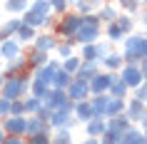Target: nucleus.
<instances>
[{"mask_svg":"<svg viewBox=\"0 0 147 144\" xmlns=\"http://www.w3.org/2000/svg\"><path fill=\"white\" fill-rule=\"evenodd\" d=\"M100 38H102V23L97 20L95 13H90V15H82V25L75 30V35H70V38H65V40L72 42L75 47H80V45L97 42Z\"/></svg>","mask_w":147,"mask_h":144,"instance_id":"nucleus-1","label":"nucleus"},{"mask_svg":"<svg viewBox=\"0 0 147 144\" xmlns=\"http://www.w3.org/2000/svg\"><path fill=\"white\" fill-rule=\"evenodd\" d=\"M30 80H32L30 70H25L20 75H13V77H5V84H3L0 94L8 97V99H23L30 92Z\"/></svg>","mask_w":147,"mask_h":144,"instance_id":"nucleus-2","label":"nucleus"},{"mask_svg":"<svg viewBox=\"0 0 147 144\" xmlns=\"http://www.w3.org/2000/svg\"><path fill=\"white\" fill-rule=\"evenodd\" d=\"M122 60L125 65H137L142 60V35L140 32H130V35H125L122 40Z\"/></svg>","mask_w":147,"mask_h":144,"instance_id":"nucleus-3","label":"nucleus"},{"mask_svg":"<svg viewBox=\"0 0 147 144\" xmlns=\"http://www.w3.org/2000/svg\"><path fill=\"white\" fill-rule=\"evenodd\" d=\"M80 25H82V15L75 13V10H67L65 15L57 17V23H55V35L60 40H65V38H70V35H75V30H78Z\"/></svg>","mask_w":147,"mask_h":144,"instance_id":"nucleus-4","label":"nucleus"},{"mask_svg":"<svg viewBox=\"0 0 147 144\" xmlns=\"http://www.w3.org/2000/svg\"><path fill=\"white\" fill-rule=\"evenodd\" d=\"M47 124L53 129H72L78 122H75V117H72V102H70L67 107H60V109H53L50 112V119H47Z\"/></svg>","mask_w":147,"mask_h":144,"instance_id":"nucleus-5","label":"nucleus"},{"mask_svg":"<svg viewBox=\"0 0 147 144\" xmlns=\"http://www.w3.org/2000/svg\"><path fill=\"white\" fill-rule=\"evenodd\" d=\"M67 97L70 102H80V99H90V80H82V77L72 75V82L67 84Z\"/></svg>","mask_w":147,"mask_h":144,"instance_id":"nucleus-6","label":"nucleus"},{"mask_svg":"<svg viewBox=\"0 0 147 144\" xmlns=\"http://www.w3.org/2000/svg\"><path fill=\"white\" fill-rule=\"evenodd\" d=\"M25 124H28V114H8L0 122L5 134H18V137H25Z\"/></svg>","mask_w":147,"mask_h":144,"instance_id":"nucleus-7","label":"nucleus"},{"mask_svg":"<svg viewBox=\"0 0 147 144\" xmlns=\"http://www.w3.org/2000/svg\"><path fill=\"white\" fill-rule=\"evenodd\" d=\"M60 42V38L55 35V32H50V30H42V32H38L35 35V40H32L30 45H32V50H40V52H55V45Z\"/></svg>","mask_w":147,"mask_h":144,"instance_id":"nucleus-8","label":"nucleus"},{"mask_svg":"<svg viewBox=\"0 0 147 144\" xmlns=\"http://www.w3.org/2000/svg\"><path fill=\"white\" fill-rule=\"evenodd\" d=\"M117 75H120V80H122V82L130 87V92L135 90L137 84H142V80H145L137 65H122V67L117 70Z\"/></svg>","mask_w":147,"mask_h":144,"instance_id":"nucleus-9","label":"nucleus"},{"mask_svg":"<svg viewBox=\"0 0 147 144\" xmlns=\"http://www.w3.org/2000/svg\"><path fill=\"white\" fill-rule=\"evenodd\" d=\"M42 104L53 112V109H60V107H67L70 104V97L65 90H57V87H50V92L45 94V99H42Z\"/></svg>","mask_w":147,"mask_h":144,"instance_id":"nucleus-10","label":"nucleus"},{"mask_svg":"<svg viewBox=\"0 0 147 144\" xmlns=\"http://www.w3.org/2000/svg\"><path fill=\"white\" fill-rule=\"evenodd\" d=\"M60 70V60L55 57V60H47L42 67H38V70H32V80H40V82H47V84H53V77H55V72Z\"/></svg>","mask_w":147,"mask_h":144,"instance_id":"nucleus-11","label":"nucleus"},{"mask_svg":"<svg viewBox=\"0 0 147 144\" xmlns=\"http://www.w3.org/2000/svg\"><path fill=\"white\" fill-rule=\"evenodd\" d=\"M110 82H112V72L100 70L97 75L90 77V94H105L110 90Z\"/></svg>","mask_w":147,"mask_h":144,"instance_id":"nucleus-12","label":"nucleus"},{"mask_svg":"<svg viewBox=\"0 0 147 144\" xmlns=\"http://www.w3.org/2000/svg\"><path fill=\"white\" fill-rule=\"evenodd\" d=\"M145 107L147 104H142L140 99H135V97H127L125 99V117L132 122V124H140V119H142V114H145Z\"/></svg>","mask_w":147,"mask_h":144,"instance_id":"nucleus-13","label":"nucleus"},{"mask_svg":"<svg viewBox=\"0 0 147 144\" xmlns=\"http://www.w3.org/2000/svg\"><path fill=\"white\" fill-rule=\"evenodd\" d=\"M3 75L5 77H13V75H20L28 70V60H25V52L18 55V57H10V60H3Z\"/></svg>","mask_w":147,"mask_h":144,"instance_id":"nucleus-14","label":"nucleus"},{"mask_svg":"<svg viewBox=\"0 0 147 144\" xmlns=\"http://www.w3.org/2000/svg\"><path fill=\"white\" fill-rule=\"evenodd\" d=\"M72 117H75V122H90L95 117L92 112V104H90V99H80V102H72Z\"/></svg>","mask_w":147,"mask_h":144,"instance_id":"nucleus-15","label":"nucleus"},{"mask_svg":"<svg viewBox=\"0 0 147 144\" xmlns=\"http://www.w3.org/2000/svg\"><path fill=\"white\" fill-rule=\"evenodd\" d=\"M105 0H70V10H75L80 15H90V13H97Z\"/></svg>","mask_w":147,"mask_h":144,"instance_id":"nucleus-16","label":"nucleus"},{"mask_svg":"<svg viewBox=\"0 0 147 144\" xmlns=\"http://www.w3.org/2000/svg\"><path fill=\"white\" fill-rule=\"evenodd\" d=\"M95 15H97V20H100L102 25H107V23H115V17L120 15V10H117V5H115V3L105 0L100 8H97V13H95Z\"/></svg>","mask_w":147,"mask_h":144,"instance_id":"nucleus-17","label":"nucleus"},{"mask_svg":"<svg viewBox=\"0 0 147 144\" xmlns=\"http://www.w3.org/2000/svg\"><path fill=\"white\" fill-rule=\"evenodd\" d=\"M107 94H110V97H117V99H127V97H130V87L120 80V75H117V72H112V82H110Z\"/></svg>","mask_w":147,"mask_h":144,"instance_id":"nucleus-18","label":"nucleus"},{"mask_svg":"<svg viewBox=\"0 0 147 144\" xmlns=\"http://www.w3.org/2000/svg\"><path fill=\"white\" fill-rule=\"evenodd\" d=\"M20 25H23V17L20 15H13L10 20H5V23L0 25V42L8 38H15V32L20 30Z\"/></svg>","mask_w":147,"mask_h":144,"instance_id":"nucleus-19","label":"nucleus"},{"mask_svg":"<svg viewBox=\"0 0 147 144\" xmlns=\"http://www.w3.org/2000/svg\"><path fill=\"white\" fill-rule=\"evenodd\" d=\"M122 65H125L122 55L115 52V50H112V52H107V55H105V57L100 60V67L105 70V72H117V70L122 67Z\"/></svg>","mask_w":147,"mask_h":144,"instance_id":"nucleus-20","label":"nucleus"},{"mask_svg":"<svg viewBox=\"0 0 147 144\" xmlns=\"http://www.w3.org/2000/svg\"><path fill=\"white\" fill-rule=\"evenodd\" d=\"M0 52H3V60H10V57L23 55V45H20L15 38H8V40L0 42Z\"/></svg>","mask_w":147,"mask_h":144,"instance_id":"nucleus-21","label":"nucleus"},{"mask_svg":"<svg viewBox=\"0 0 147 144\" xmlns=\"http://www.w3.org/2000/svg\"><path fill=\"white\" fill-rule=\"evenodd\" d=\"M25 60H28V70H38V67H42V65H45L47 60H50V55L47 52H40V50H28V52H25Z\"/></svg>","mask_w":147,"mask_h":144,"instance_id":"nucleus-22","label":"nucleus"},{"mask_svg":"<svg viewBox=\"0 0 147 144\" xmlns=\"http://www.w3.org/2000/svg\"><path fill=\"white\" fill-rule=\"evenodd\" d=\"M105 124H107L110 132H117V134H122L125 129H130L132 127V122L125 117V114H115V117H107L105 119Z\"/></svg>","mask_w":147,"mask_h":144,"instance_id":"nucleus-23","label":"nucleus"},{"mask_svg":"<svg viewBox=\"0 0 147 144\" xmlns=\"http://www.w3.org/2000/svg\"><path fill=\"white\" fill-rule=\"evenodd\" d=\"M107 129L105 124V117H92L90 122H85V134L87 137H95V139H100V134Z\"/></svg>","mask_w":147,"mask_h":144,"instance_id":"nucleus-24","label":"nucleus"},{"mask_svg":"<svg viewBox=\"0 0 147 144\" xmlns=\"http://www.w3.org/2000/svg\"><path fill=\"white\" fill-rule=\"evenodd\" d=\"M100 60H82V65H80V70L75 72V77H82V80H90L92 75H97L100 72Z\"/></svg>","mask_w":147,"mask_h":144,"instance_id":"nucleus-25","label":"nucleus"},{"mask_svg":"<svg viewBox=\"0 0 147 144\" xmlns=\"http://www.w3.org/2000/svg\"><path fill=\"white\" fill-rule=\"evenodd\" d=\"M45 129H53L47 122H42L40 117H35V114H28V124H25V137L30 134H38V132H45Z\"/></svg>","mask_w":147,"mask_h":144,"instance_id":"nucleus-26","label":"nucleus"},{"mask_svg":"<svg viewBox=\"0 0 147 144\" xmlns=\"http://www.w3.org/2000/svg\"><path fill=\"white\" fill-rule=\"evenodd\" d=\"M107 102H110V94H90V104H92V112L95 117H105V109H107ZM107 119V117H105Z\"/></svg>","mask_w":147,"mask_h":144,"instance_id":"nucleus-27","label":"nucleus"},{"mask_svg":"<svg viewBox=\"0 0 147 144\" xmlns=\"http://www.w3.org/2000/svg\"><path fill=\"white\" fill-rule=\"evenodd\" d=\"M102 35H105V40H107V42H112V45H115V42H122V40H125V32L117 27V23H107V25H102Z\"/></svg>","mask_w":147,"mask_h":144,"instance_id":"nucleus-28","label":"nucleus"},{"mask_svg":"<svg viewBox=\"0 0 147 144\" xmlns=\"http://www.w3.org/2000/svg\"><path fill=\"white\" fill-rule=\"evenodd\" d=\"M142 142V129L137 124H132L130 129H125L122 137H120V144H140Z\"/></svg>","mask_w":147,"mask_h":144,"instance_id":"nucleus-29","label":"nucleus"},{"mask_svg":"<svg viewBox=\"0 0 147 144\" xmlns=\"http://www.w3.org/2000/svg\"><path fill=\"white\" fill-rule=\"evenodd\" d=\"M35 35H38V30L23 23V25H20V30L15 32V40L20 42V45H28V42H32V40H35Z\"/></svg>","mask_w":147,"mask_h":144,"instance_id":"nucleus-30","label":"nucleus"},{"mask_svg":"<svg viewBox=\"0 0 147 144\" xmlns=\"http://www.w3.org/2000/svg\"><path fill=\"white\" fill-rule=\"evenodd\" d=\"M80 65H82V57H80L78 52L70 55V57H65V60H60V67L65 70V72H70V75H75L80 70Z\"/></svg>","mask_w":147,"mask_h":144,"instance_id":"nucleus-31","label":"nucleus"},{"mask_svg":"<svg viewBox=\"0 0 147 144\" xmlns=\"http://www.w3.org/2000/svg\"><path fill=\"white\" fill-rule=\"evenodd\" d=\"M30 8V0H5V10L10 15H23Z\"/></svg>","mask_w":147,"mask_h":144,"instance_id":"nucleus-32","label":"nucleus"},{"mask_svg":"<svg viewBox=\"0 0 147 144\" xmlns=\"http://www.w3.org/2000/svg\"><path fill=\"white\" fill-rule=\"evenodd\" d=\"M115 23H117V27L125 32V35H130V32H135V17L132 15H127V13H120V15L115 17Z\"/></svg>","mask_w":147,"mask_h":144,"instance_id":"nucleus-33","label":"nucleus"},{"mask_svg":"<svg viewBox=\"0 0 147 144\" xmlns=\"http://www.w3.org/2000/svg\"><path fill=\"white\" fill-rule=\"evenodd\" d=\"M72 82V75H70V72H65V70H57V72H55V77H53V84H50V87H57V90H67V84Z\"/></svg>","mask_w":147,"mask_h":144,"instance_id":"nucleus-34","label":"nucleus"},{"mask_svg":"<svg viewBox=\"0 0 147 144\" xmlns=\"http://www.w3.org/2000/svg\"><path fill=\"white\" fill-rule=\"evenodd\" d=\"M47 92H50V84H47V82L30 80V92H28V94H32V97H38V99H45Z\"/></svg>","mask_w":147,"mask_h":144,"instance_id":"nucleus-35","label":"nucleus"},{"mask_svg":"<svg viewBox=\"0 0 147 144\" xmlns=\"http://www.w3.org/2000/svg\"><path fill=\"white\" fill-rule=\"evenodd\" d=\"M115 5H117L120 13H127V15H132V17H140V5L135 3V0H117Z\"/></svg>","mask_w":147,"mask_h":144,"instance_id":"nucleus-36","label":"nucleus"},{"mask_svg":"<svg viewBox=\"0 0 147 144\" xmlns=\"http://www.w3.org/2000/svg\"><path fill=\"white\" fill-rule=\"evenodd\" d=\"M55 55H57V60H65L70 55H75V45L67 42V40H60V42L55 45Z\"/></svg>","mask_w":147,"mask_h":144,"instance_id":"nucleus-37","label":"nucleus"},{"mask_svg":"<svg viewBox=\"0 0 147 144\" xmlns=\"http://www.w3.org/2000/svg\"><path fill=\"white\" fill-rule=\"evenodd\" d=\"M50 139H53V129H45V132L25 137V144H50Z\"/></svg>","mask_w":147,"mask_h":144,"instance_id":"nucleus-38","label":"nucleus"},{"mask_svg":"<svg viewBox=\"0 0 147 144\" xmlns=\"http://www.w3.org/2000/svg\"><path fill=\"white\" fill-rule=\"evenodd\" d=\"M122 112H125V99L110 97V102H107V109H105V117H115V114H122Z\"/></svg>","mask_w":147,"mask_h":144,"instance_id":"nucleus-39","label":"nucleus"},{"mask_svg":"<svg viewBox=\"0 0 147 144\" xmlns=\"http://www.w3.org/2000/svg\"><path fill=\"white\" fill-rule=\"evenodd\" d=\"M50 144H72V132L70 129H53Z\"/></svg>","mask_w":147,"mask_h":144,"instance_id":"nucleus-40","label":"nucleus"},{"mask_svg":"<svg viewBox=\"0 0 147 144\" xmlns=\"http://www.w3.org/2000/svg\"><path fill=\"white\" fill-rule=\"evenodd\" d=\"M28 10L38 13V15H45V17L53 15V10H50V3H47V0H30V8H28Z\"/></svg>","mask_w":147,"mask_h":144,"instance_id":"nucleus-41","label":"nucleus"},{"mask_svg":"<svg viewBox=\"0 0 147 144\" xmlns=\"http://www.w3.org/2000/svg\"><path fill=\"white\" fill-rule=\"evenodd\" d=\"M23 104H25V114H38V109L42 107V99L32 97V94H25V97H23Z\"/></svg>","mask_w":147,"mask_h":144,"instance_id":"nucleus-42","label":"nucleus"},{"mask_svg":"<svg viewBox=\"0 0 147 144\" xmlns=\"http://www.w3.org/2000/svg\"><path fill=\"white\" fill-rule=\"evenodd\" d=\"M47 3H50V10H53L55 17L65 15V13L70 10V0H47Z\"/></svg>","mask_w":147,"mask_h":144,"instance_id":"nucleus-43","label":"nucleus"},{"mask_svg":"<svg viewBox=\"0 0 147 144\" xmlns=\"http://www.w3.org/2000/svg\"><path fill=\"white\" fill-rule=\"evenodd\" d=\"M130 97H135V99H140L142 104H147V77L142 80V84H137V87L130 92Z\"/></svg>","mask_w":147,"mask_h":144,"instance_id":"nucleus-44","label":"nucleus"},{"mask_svg":"<svg viewBox=\"0 0 147 144\" xmlns=\"http://www.w3.org/2000/svg\"><path fill=\"white\" fill-rule=\"evenodd\" d=\"M107 52H112V42H107V40H97V42H95V57L102 60Z\"/></svg>","mask_w":147,"mask_h":144,"instance_id":"nucleus-45","label":"nucleus"},{"mask_svg":"<svg viewBox=\"0 0 147 144\" xmlns=\"http://www.w3.org/2000/svg\"><path fill=\"white\" fill-rule=\"evenodd\" d=\"M120 137L122 134H117V132H110V129H105L100 134V144H120Z\"/></svg>","mask_w":147,"mask_h":144,"instance_id":"nucleus-46","label":"nucleus"},{"mask_svg":"<svg viewBox=\"0 0 147 144\" xmlns=\"http://www.w3.org/2000/svg\"><path fill=\"white\" fill-rule=\"evenodd\" d=\"M80 57H82V60H97V57H95V42H90V45H80Z\"/></svg>","mask_w":147,"mask_h":144,"instance_id":"nucleus-47","label":"nucleus"},{"mask_svg":"<svg viewBox=\"0 0 147 144\" xmlns=\"http://www.w3.org/2000/svg\"><path fill=\"white\" fill-rule=\"evenodd\" d=\"M10 102H13V99H8V97H3V94H0V122L10 114Z\"/></svg>","mask_w":147,"mask_h":144,"instance_id":"nucleus-48","label":"nucleus"},{"mask_svg":"<svg viewBox=\"0 0 147 144\" xmlns=\"http://www.w3.org/2000/svg\"><path fill=\"white\" fill-rule=\"evenodd\" d=\"M10 114H25L23 99H13V102H10Z\"/></svg>","mask_w":147,"mask_h":144,"instance_id":"nucleus-49","label":"nucleus"},{"mask_svg":"<svg viewBox=\"0 0 147 144\" xmlns=\"http://www.w3.org/2000/svg\"><path fill=\"white\" fill-rule=\"evenodd\" d=\"M3 144H25V137H18V134H5Z\"/></svg>","mask_w":147,"mask_h":144,"instance_id":"nucleus-50","label":"nucleus"},{"mask_svg":"<svg viewBox=\"0 0 147 144\" xmlns=\"http://www.w3.org/2000/svg\"><path fill=\"white\" fill-rule=\"evenodd\" d=\"M140 17H142V25H145V35H147V5L140 8Z\"/></svg>","mask_w":147,"mask_h":144,"instance_id":"nucleus-51","label":"nucleus"},{"mask_svg":"<svg viewBox=\"0 0 147 144\" xmlns=\"http://www.w3.org/2000/svg\"><path fill=\"white\" fill-rule=\"evenodd\" d=\"M137 67H140V72H142V77H147V57H142V60L137 62Z\"/></svg>","mask_w":147,"mask_h":144,"instance_id":"nucleus-52","label":"nucleus"},{"mask_svg":"<svg viewBox=\"0 0 147 144\" xmlns=\"http://www.w3.org/2000/svg\"><path fill=\"white\" fill-rule=\"evenodd\" d=\"M137 127H140V129H145V127H147V107H145V114H142V119H140Z\"/></svg>","mask_w":147,"mask_h":144,"instance_id":"nucleus-53","label":"nucleus"},{"mask_svg":"<svg viewBox=\"0 0 147 144\" xmlns=\"http://www.w3.org/2000/svg\"><path fill=\"white\" fill-rule=\"evenodd\" d=\"M80 144H100V139H95V137H87V139H82Z\"/></svg>","mask_w":147,"mask_h":144,"instance_id":"nucleus-54","label":"nucleus"},{"mask_svg":"<svg viewBox=\"0 0 147 144\" xmlns=\"http://www.w3.org/2000/svg\"><path fill=\"white\" fill-rule=\"evenodd\" d=\"M142 57H147V35H142Z\"/></svg>","mask_w":147,"mask_h":144,"instance_id":"nucleus-55","label":"nucleus"},{"mask_svg":"<svg viewBox=\"0 0 147 144\" xmlns=\"http://www.w3.org/2000/svg\"><path fill=\"white\" fill-rule=\"evenodd\" d=\"M3 84H5V75L0 72V90H3Z\"/></svg>","mask_w":147,"mask_h":144,"instance_id":"nucleus-56","label":"nucleus"},{"mask_svg":"<svg viewBox=\"0 0 147 144\" xmlns=\"http://www.w3.org/2000/svg\"><path fill=\"white\" fill-rule=\"evenodd\" d=\"M135 3H137L140 8H142V5H147V0H135Z\"/></svg>","mask_w":147,"mask_h":144,"instance_id":"nucleus-57","label":"nucleus"},{"mask_svg":"<svg viewBox=\"0 0 147 144\" xmlns=\"http://www.w3.org/2000/svg\"><path fill=\"white\" fill-rule=\"evenodd\" d=\"M3 139H5V132H3V127H0V144H3Z\"/></svg>","mask_w":147,"mask_h":144,"instance_id":"nucleus-58","label":"nucleus"},{"mask_svg":"<svg viewBox=\"0 0 147 144\" xmlns=\"http://www.w3.org/2000/svg\"><path fill=\"white\" fill-rule=\"evenodd\" d=\"M142 137H145V142H147V127H145V129H142Z\"/></svg>","mask_w":147,"mask_h":144,"instance_id":"nucleus-59","label":"nucleus"}]
</instances>
